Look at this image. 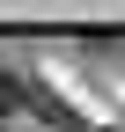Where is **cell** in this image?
Returning a JSON list of instances; mask_svg holds the SVG:
<instances>
[{
	"instance_id": "cell-1",
	"label": "cell",
	"mask_w": 125,
	"mask_h": 132,
	"mask_svg": "<svg viewBox=\"0 0 125 132\" xmlns=\"http://www.w3.org/2000/svg\"><path fill=\"white\" fill-rule=\"evenodd\" d=\"M15 103H22V88H15V81H7V73H0V118H7V110H15Z\"/></svg>"
}]
</instances>
